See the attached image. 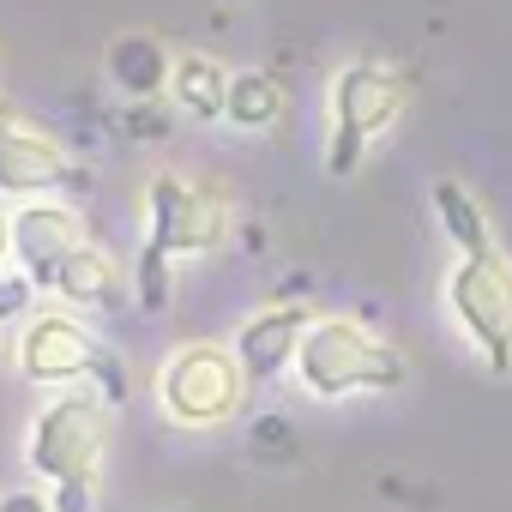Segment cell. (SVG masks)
<instances>
[{"instance_id":"5","label":"cell","mask_w":512,"mask_h":512,"mask_svg":"<svg viewBox=\"0 0 512 512\" xmlns=\"http://www.w3.org/2000/svg\"><path fill=\"white\" fill-rule=\"evenodd\" d=\"M247 398V368L229 344H181L157 368V404L181 428H217L241 410Z\"/></svg>"},{"instance_id":"8","label":"cell","mask_w":512,"mask_h":512,"mask_svg":"<svg viewBox=\"0 0 512 512\" xmlns=\"http://www.w3.org/2000/svg\"><path fill=\"white\" fill-rule=\"evenodd\" d=\"M97 338L73 320V314H31L19 332V374L37 386H85L91 362H97Z\"/></svg>"},{"instance_id":"10","label":"cell","mask_w":512,"mask_h":512,"mask_svg":"<svg viewBox=\"0 0 512 512\" xmlns=\"http://www.w3.org/2000/svg\"><path fill=\"white\" fill-rule=\"evenodd\" d=\"M314 320L320 314L302 308V302H272V308H260V314L241 320V332H235L229 350L241 356L247 380H278L284 368H296V350H302V338H308Z\"/></svg>"},{"instance_id":"6","label":"cell","mask_w":512,"mask_h":512,"mask_svg":"<svg viewBox=\"0 0 512 512\" xmlns=\"http://www.w3.org/2000/svg\"><path fill=\"white\" fill-rule=\"evenodd\" d=\"M103 446H109V404L91 386H67L61 398H49L31 422V470L43 482H97L103 470Z\"/></svg>"},{"instance_id":"2","label":"cell","mask_w":512,"mask_h":512,"mask_svg":"<svg viewBox=\"0 0 512 512\" xmlns=\"http://www.w3.org/2000/svg\"><path fill=\"white\" fill-rule=\"evenodd\" d=\"M410 103V73L392 61H350L332 73V97H326V169L332 175H356L368 145L380 133L398 127Z\"/></svg>"},{"instance_id":"12","label":"cell","mask_w":512,"mask_h":512,"mask_svg":"<svg viewBox=\"0 0 512 512\" xmlns=\"http://www.w3.org/2000/svg\"><path fill=\"white\" fill-rule=\"evenodd\" d=\"M127 290H133V278H121V266L109 260V253L91 247V241H79L49 296L67 302V308H85V314H115L127 302Z\"/></svg>"},{"instance_id":"3","label":"cell","mask_w":512,"mask_h":512,"mask_svg":"<svg viewBox=\"0 0 512 512\" xmlns=\"http://www.w3.org/2000/svg\"><path fill=\"white\" fill-rule=\"evenodd\" d=\"M446 302L464 338L482 350L488 374H512V253L500 241L458 253V266L446 278Z\"/></svg>"},{"instance_id":"22","label":"cell","mask_w":512,"mask_h":512,"mask_svg":"<svg viewBox=\"0 0 512 512\" xmlns=\"http://www.w3.org/2000/svg\"><path fill=\"white\" fill-rule=\"evenodd\" d=\"M7 260H13V217L0 211V266H7Z\"/></svg>"},{"instance_id":"16","label":"cell","mask_w":512,"mask_h":512,"mask_svg":"<svg viewBox=\"0 0 512 512\" xmlns=\"http://www.w3.org/2000/svg\"><path fill=\"white\" fill-rule=\"evenodd\" d=\"M169 253H157V247H139V260H133V302L145 308V314H163L169 308Z\"/></svg>"},{"instance_id":"17","label":"cell","mask_w":512,"mask_h":512,"mask_svg":"<svg viewBox=\"0 0 512 512\" xmlns=\"http://www.w3.org/2000/svg\"><path fill=\"white\" fill-rule=\"evenodd\" d=\"M31 314H37V284L7 260V266H0V326H13V320L25 326Z\"/></svg>"},{"instance_id":"9","label":"cell","mask_w":512,"mask_h":512,"mask_svg":"<svg viewBox=\"0 0 512 512\" xmlns=\"http://www.w3.org/2000/svg\"><path fill=\"white\" fill-rule=\"evenodd\" d=\"M85 241V223L73 205L61 199H25L13 211V266L37 284V290H55L61 266L73 260V247Z\"/></svg>"},{"instance_id":"14","label":"cell","mask_w":512,"mask_h":512,"mask_svg":"<svg viewBox=\"0 0 512 512\" xmlns=\"http://www.w3.org/2000/svg\"><path fill=\"white\" fill-rule=\"evenodd\" d=\"M169 97H175V109L193 115V121H223V103H229V67L211 61V55H199V49H187V55H175Z\"/></svg>"},{"instance_id":"1","label":"cell","mask_w":512,"mask_h":512,"mask_svg":"<svg viewBox=\"0 0 512 512\" xmlns=\"http://www.w3.org/2000/svg\"><path fill=\"white\" fill-rule=\"evenodd\" d=\"M404 356L368 332L362 320H344V314H320L296 350V380L308 398H356V392H398L404 386Z\"/></svg>"},{"instance_id":"4","label":"cell","mask_w":512,"mask_h":512,"mask_svg":"<svg viewBox=\"0 0 512 512\" xmlns=\"http://www.w3.org/2000/svg\"><path fill=\"white\" fill-rule=\"evenodd\" d=\"M229 235V199L223 187L187 175V169H157L145 181V247L169 260H199L217 253Z\"/></svg>"},{"instance_id":"15","label":"cell","mask_w":512,"mask_h":512,"mask_svg":"<svg viewBox=\"0 0 512 512\" xmlns=\"http://www.w3.org/2000/svg\"><path fill=\"white\" fill-rule=\"evenodd\" d=\"M434 217H440V229H446V241H452L458 253H476V247H488V241H494L488 205H482L464 181H452V175H440V181H434Z\"/></svg>"},{"instance_id":"19","label":"cell","mask_w":512,"mask_h":512,"mask_svg":"<svg viewBox=\"0 0 512 512\" xmlns=\"http://www.w3.org/2000/svg\"><path fill=\"white\" fill-rule=\"evenodd\" d=\"M121 121H127L133 139H163V133H169V109H163V97H157V103H133Z\"/></svg>"},{"instance_id":"21","label":"cell","mask_w":512,"mask_h":512,"mask_svg":"<svg viewBox=\"0 0 512 512\" xmlns=\"http://www.w3.org/2000/svg\"><path fill=\"white\" fill-rule=\"evenodd\" d=\"M253 446L272 452V458H284V452H290V428H284V422H260V428H253Z\"/></svg>"},{"instance_id":"7","label":"cell","mask_w":512,"mask_h":512,"mask_svg":"<svg viewBox=\"0 0 512 512\" xmlns=\"http://www.w3.org/2000/svg\"><path fill=\"white\" fill-rule=\"evenodd\" d=\"M85 181V169L73 163V151L31 121L19 103L0 97V199H61Z\"/></svg>"},{"instance_id":"20","label":"cell","mask_w":512,"mask_h":512,"mask_svg":"<svg viewBox=\"0 0 512 512\" xmlns=\"http://www.w3.org/2000/svg\"><path fill=\"white\" fill-rule=\"evenodd\" d=\"M49 512H91V488L85 482H61L55 500H49Z\"/></svg>"},{"instance_id":"11","label":"cell","mask_w":512,"mask_h":512,"mask_svg":"<svg viewBox=\"0 0 512 512\" xmlns=\"http://www.w3.org/2000/svg\"><path fill=\"white\" fill-rule=\"evenodd\" d=\"M103 73H109V85H115L127 103H157V97H169L175 55H169V43L151 37V31H121V37L103 49Z\"/></svg>"},{"instance_id":"18","label":"cell","mask_w":512,"mask_h":512,"mask_svg":"<svg viewBox=\"0 0 512 512\" xmlns=\"http://www.w3.org/2000/svg\"><path fill=\"white\" fill-rule=\"evenodd\" d=\"M91 392L109 404V410H127V392H133V380H127V362L103 344L97 350V362H91Z\"/></svg>"},{"instance_id":"13","label":"cell","mask_w":512,"mask_h":512,"mask_svg":"<svg viewBox=\"0 0 512 512\" xmlns=\"http://www.w3.org/2000/svg\"><path fill=\"white\" fill-rule=\"evenodd\" d=\"M290 97H284V79L266 73V67H241L229 73V103H223V121L235 133H272L284 121Z\"/></svg>"}]
</instances>
